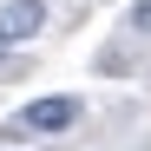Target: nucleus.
<instances>
[{
	"instance_id": "obj_1",
	"label": "nucleus",
	"mask_w": 151,
	"mask_h": 151,
	"mask_svg": "<svg viewBox=\"0 0 151 151\" xmlns=\"http://www.w3.org/2000/svg\"><path fill=\"white\" fill-rule=\"evenodd\" d=\"M79 112H86V105H79L72 92H66V99H33V105L20 112V118H7V145L33 138V132H40V138H53V132H72V125H79Z\"/></svg>"
},
{
	"instance_id": "obj_2",
	"label": "nucleus",
	"mask_w": 151,
	"mask_h": 151,
	"mask_svg": "<svg viewBox=\"0 0 151 151\" xmlns=\"http://www.w3.org/2000/svg\"><path fill=\"white\" fill-rule=\"evenodd\" d=\"M46 27V0H13V7H0V46H20Z\"/></svg>"
},
{
	"instance_id": "obj_3",
	"label": "nucleus",
	"mask_w": 151,
	"mask_h": 151,
	"mask_svg": "<svg viewBox=\"0 0 151 151\" xmlns=\"http://www.w3.org/2000/svg\"><path fill=\"white\" fill-rule=\"evenodd\" d=\"M132 33H151V0H138V7H132Z\"/></svg>"
}]
</instances>
